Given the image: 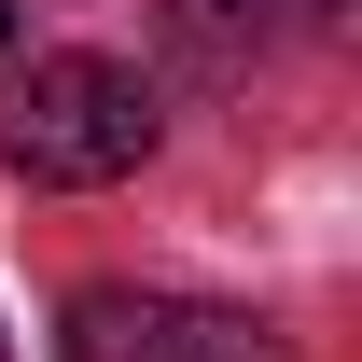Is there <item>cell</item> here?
<instances>
[{
	"instance_id": "6da1fadb",
	"label": "cell",
	"mask_w": 362,
	"mask_h": 362,
	"mask_svg": "<svg viewBox=\"0 0 362 362\" xmlns=\"http://www.w3.org/2000/svg\"><path fill=\"white\" fill-rule=\"evenodd\" d=\"M153 153V84L126 56H28L0 84V168L56 181V195H98Z\"/></svg>"
},
{
	"instance_id": "7a4b0ae2",
	"label": "cell",
	"mask_w": 362,
	"mask_h": 362,
	"mask_svg": "<svg viewBox=\"0 0 362 362\" xmlns=\"http://www.w3.org/2000/svg\"><path fill=\"white\" fill-rule=\"evenodd\" d=\"M70 362H279V334L251 307H209V293H126V279H98L70 293Z\"/></svg>"
},
{
	"instance_id": "3957f363",
	"label": "cell",
	"mask_w": 362,
	"mask_h": 362,
	"mask_svg": "<svg viewBox=\"0 0 362 362\" xmlns=\"http://www.w3.org/2000/svg\"><path fill=\"white\" fill-rule=\"evenodd\" d=\"M168 42L195 84H251V56H265V0H168Z\"/></svg>"
},
{
	"instance_id": "277c9868",
	"label": "cell",
	"mask_w": 362,
	"mask_h": 362,
	"mask_svg": "<svg viewBox=\"0 0 362 362\" xmlns=\"http://www.w3.org/2000/svg\"><path fill=\"white\" fill-rule=\"evenodd\" d=\"M0 42H14V0H0Z\"/></svg>"
},
{
	"instance_id": "5b68a950",
	"label": "cell",
	"mask_w": 362,
	"mask_h": 362,
	"mask_svg": "<svg viewBox=\"0 0 362 362\" xmlns=\"http://www.w3.org/2000/svg\"><path fill=\"white\" fill-rule=\"evenodd\" d=\"M0 362H14V349H0Z\"/></svg>"
}]
</instances>
